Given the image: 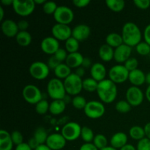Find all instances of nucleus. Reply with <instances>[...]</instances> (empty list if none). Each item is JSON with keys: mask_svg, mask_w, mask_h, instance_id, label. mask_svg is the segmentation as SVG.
I'll list each match as a JSON object with an SVG mask.
<instances>
[{"mask_svg": "<svg viewBox=\"0 0 150 150\" xmlns=\"http://www.w3.org/2000/svg\"><path fill=\"white\" fill-rule=\"evenodd\" d=\"M54 71L56 78L59 79H65L71 74V68L67 65L65 63L60 64Z\"/></svg>", "mask_w": 150, "mask_h": 150, "instance_id": "cd10ccee", "label": "nucleus"}, {"mask_svg": "<svg viewBox=\"0 0 150 150\" xmlns=\"http://www.w3.org/2000/svg\"><path fill=\"white\" fill-rule=\"evenodd\" d=\"M79 150H99L93 143H85L81 146Z\"/></svg>", "mask_w": 150, "mask_h": 150, "instance_id": "8fccbe9b", "label": "nucleus"}, {"mask_svg": "<svg viewBox=\"0 0 150 150\" xmlns=\"http://www.w3.org/2000/svg\"><path fill=\"white\" fill-rule=\"evenodd\" d=\"M97 93L101 101L105 103H111L116 100L117 97V86L115 83L108 79H105L99 82Z\"/></svg>", "mask_w": 150, "mask_h": 150, "instance_id": "f257e3e1", "label": "nucleus"}, {"mask_svg": "<svg viewBox=\"0 0 150 150\" xmlns=\"http://www.w3.org/2000/svg\"><path fill=\"white\" fill-rule=\"evenodd\" d=\"M75 73H76L78 76H79V77L82 79V77L85 75V68H83V67L81 66V67L76 68V72H75Z\"/></svg>", "mask_w": 150, "mask_h": 150, "instance_id": "5fc2aeb1", "label": "nucleus"}, {"mask_svg": "<svg viewBox=\"0 0 150 150\" xmlns=\"http://www.w3.org/2000/svg\"><path fill=\"white\" fill-rule=\"evenodd\" d=\"M129 135L132 139L137 141L142 140L146 136L144 128L138 125L133 126L132 127H130V130H129Z\"/></svg>", "mask_w": 150, "mask_h": 150, "instance_id": "c756f323", "label": "nucleus"}, {"mask_svg": "<svg viewBox=\"0 0 150 150\" xmlns=\"http://www.w3.org/2000/svg\"><path fill=\"white\" fill-rule=\"evenodd\" d=\"M79 49V41L71 37L65 41V50L69 54L78 52Z\"/></svg>", "mask_w": 150, "mask_h": 150, "instance_id": "72a5a7b5", "label": "nucleus"}, {"mask_svg": "<svg viewBox=\"0 0 150 150\" xmlns=\"http://www.w3.org/2000/svg\"><path fill=\"white\" fill-rule=\"evenodd\" d=\"M81 125L75 122H70L63 126L62 128L61 134L63 137L69 142H73L76 140L81 136Z\"/></svg>", "mask_w": 150, "mask_h": 150, "instance_id": "1a4fd4ad", "label": "nucleus"}, {"mask_svg": "<svg viewBox=\"0 0 150 150\" xmlns=\"http://www.w3.org/2000/svg\"><path fill=\"white\" fill-rule=\"evenodd\" d=\"M127 136L122 132H118L112 136L110 140L111 146L116 149H120L127 144Z\"/></svg>", "mask_w": 150, "mask_h": 150, "instance_id": "412c9836", "label": "nucleus"}, {"mask_svg": "<svg viewBox=\"0 0 150 150\" xmlns=\"http://www.w3.org/2000/svg\"><path fill=\"white\" fill-rule=\"evenodd\" d=\"M54 18L57 23L68 25L74 19V13L73 10L67 6H59L54 14Z\"/></svg>", "mask_w": 150, "mask_h": 150, "instance_id": "9b49d317", "label": "nucleus"}, {"mask_svg": "<svg viewBox=\"0 0 150 150\" xmlns=\"http://www.w3.org/2000/svg\"><path fill=\"white\" fill-rule=\"evenodd\" d=\"M136 50L139 54L142 56H146L150 53V45L147 42H141L136 46Z\"/></svg>", "mask_w": 150, "mask_h": 150, "instance_id": "ea45409f", "label": "nucleus"}, {"mask_svg": "<svg viewBox=\"0 0 150 150\" xmlns=\"http://www.w3.org/2000/svg\"><path fill=\"white\" fill-rule=\"evenodd\" d=\"M144 95L142 89L138 86H130L126 92V100L131 106H139L143 103Z\"/></svg>", "mask_w": 150, "mask_h": 150, "instance_id": "f8f14e48", "label": "nucleus"}, {"mask_svg": "<svg viewBox=\"0 0 150 150\" xmlns=\"http://www.w3.org/2000/svg\"><path fill=\"white\" fill-rule=\"evenodd\" d=\"M12 6L16 14L23 17L32 14L35 9V3L34 0H27V1L14 0Z\"/></svg>", "mask_w": 150, "mask_h": 150, "instance_id": "9d476101", "label": "nucleus"}, {"mask_svg": "<svg viewBox=\"0 0 150 150\" xmlns=\"http://www.w3.org/2000/svg\"><path fill=\"white\" fill-rule=\"evenodd\" d=\"M123 42L130 47L136 46L142 42V34L139 26L133 22H127L122 31Z\"/></svg>", "mask_w": 150, "mask_h": 150, "instance_id": "f03ea898", "label": "nucleus"}, {"mask_svg": "<svg viewBox=\"0 0 150 150\" xmlns=\"http://www.w3.org/2000/svg\"><path fill=\"white\" fill-rule=\"evenodd\" d=\"M92 66V61L88 57H84L83 60V63H82L81 67H83V68H88V67H90Z\"/></svg>", "mask_w": 150, "mask_h": 150, "instance_id": "864d4df0", "label": "nucleus"}, {"mask_svg": "<svg viewBox=\"0 0 150 150\" xmlns=\"http://www.w3.org/2000/svg\"><path fill=\"white\" fill-rule=\"evenodd\" d=\"M131 105L127 100H120L116 103L115 109L121 114H126L131 110Z\"/></svg>", "mask_w": 150, "mask_h": 150, "instance_id": "4c0bfd02", "label": "nucleus"}, {"mask_svg": "<svg viewBox=\"0 0 150 150\" xmlns=\"http://www.w3.org/2000/svg\"><path fill=\"white\" fill-rule=\"evenodd\" d=\"M60 64H62V63L60 62L54 55H52L50 57L49 59H48V64H48V67H49L50 69H53V70H54Z\"/></svg>", "mask_w": 150, "mask_h": 150, "instance_id": "49530a36", "label": "nucleus"}, {"mask_svg": "<svg viewBox=\"0 0 150 150\" xmlns=\"http://www.w3.org/2000/svg\"><path fill=\"white\" fill-rule=\"evenodd\" d=\"M67 53L66 50H64V48H60L55 54H54V57L59 60L61 63H63V62H65L66 59H67Z\"/></svg>", "mask_w": 150, "mask_h": 150, "instance_id": "c03bdc74", "label": "nucleus"}, {"mask_svg": "<svg viewBox=\"0 0 150 150\" xmlns=\"http://www.w3.org/2000/svg\"><path fill=\"white\" fill-rule=\"evenodd\" d=\"M67 140L61 133H52L48 135L46 145L51 150H61L65 146Z\"/></svg>", "mask_w": 150, "mask_h": 150, "instance_id": "4468645a", "label": "nucleus"}, {"mask_svg": "<svg viewBox=\"0 0 150 150\" xmlns=\"http://www.w3.org/2000/svg\"><path fill=\"white\" fill-rule=\"evenodd\" d=\"M29 74L37 80H44L48 76L50 68L48 64L42 62H35L32 63L29 68Z\"/></svg>", "mask_w": 150, "mask_h": 150, "instance_id": "6e6552de", "label": "nucleus"}, {"mask_svg": "<svg viewBox=\"0 0 150 150\" xmlns=\"http://www.w3.org/2000/svg\"><path fill=\"white\" fill-rule=\"evenodd\" d=\"M34 1H35V4H42V5L46 2L45 0H34Z\"/></svg>", "mask_w": 150, "mask_h": 150, "instance_id": "e2e57ef3", "label": "nucleus"}, {"mask_svg": "<svg viewBox=\"0 0 150 150\" xmlns=\"http://www.w3.org/2000/svg\"><path fill=\"white\" fill-rule=\"evenodd\" d=\"M1 29L2 33L7 38H16L19 32L18 23L11 19H6L3 21L1 25Z\"/></svg>", "mask_w": 150, "mask_h": 150, "instance_id": "f3484780", "label": "nucleus"}, {"mask_svg": "<svg viewBox=\"0 0 150 150\" xmlns=\"http://www.w3.org/2000/svg\"><path fill=\"white\" fill-rule=\"evenodd\" d=\"M35 150H51V149H50L49 147H48L45 144H42V145H40V146Z\"/></svg>", "mask_w": 150, "mask_h": 150, "instance_id": "052dcab7", "label": "nucleus"}, {"mask_svg": "<svg viewBox=\"0 0 150 150\" xmlns=\"http://www.w3.org/2000/svg\"><path fill=\"white\" fill-rule=\"evenodd\" d=\"M106 67L102 63L96 62L92 64L90 69L91 76L93 79L98 82H100L105 80L106 76Z\"/></svg>", "mask_w": 150, "mask_h": 150, "instance_id": "6ab92c4d", "label": "nucleus"}, {"mask_svg": "<svg viewBox=\"0 0 150 150\" xmlns=\"http://www.w3.org/2000/svg\"><path fill=\"white\" fill-rule=\"evenodd\" d=\"M66 108V103L63 100H55L50 103L49 111L53 115L62 114Z\"/></svg>", "mask_w": 150, "mask_h": 150, "instance_id": "393cba45", "label": "nucleus"}, {"mask_svg": "<svg viewBox=\"0 0 150 150\" xmlns=\"http://www.w3.org/2000/svg\"><path fill=\"white\" fill-rule=\"evenodd\" d=\"M138 65H139V61L137 60V59L134 58V57H130L129 59H127L125 62L124 64L125 67L129 72H131L138 69Z\"/></svg>", "mask_w": 150, "mask_h": 150, "instance_id": "a19ab883", "label": "nucleus"}, {"mask_svg": "<svg viewBox=\"0 0 150 150\" xmlns=\"http://www.w3.org/2000/svg\"><path fill=\"white\" fill-rule=\"evenodd\" d=\"M91 34V29L88 25L81 24L76 25L72 29V37L78 41H83L87 39Z\"/></svg>", "mask_w": 150, "mask_h": 150, "instance_id": "a211bd4d", "label": "nucleus"}, {"mask_svg": "<svg viewBox=\"0 0 150 150\" xmlns=\"http://www.w3.org/2000/svg\"><path fill=\"white\" fill-rule=\"evenodd\" d=\"M98 83L97 81L93 79L92 78H87L83 80V89L86 90V92H93L98 89Z\"/></svg>", "mask_w": 150, "mask_h": 150, "instance_id": "2f4dec72", "label": "nucleus"}, {"mask_svg": "<svg viewBox=\"0 0 150 150\" xmlns=\"http://www.w3.org/2000/svg\"><path fill=\"white\" fill-rule=\"evenodd\" d=\"M128 80L133 86L139 87L146 83V74L140 69H136L130 72Z\"/></svg>", "mask_w": 150, "mask_h": 150, "instance_id": "aec40b11", "label": "nucleus"}, {"mask_svg": "<svg viewBox=\"0 0 150 150\" xmlns=\"http://www.w3.org/2000/svg\"><path fill=\"white\" fill-rule=\"evenodd\" d=\"M66 93L69 95H79L83 89V80L76 73H71L64 81Z\"/></svg>", "mask_w": 150, "mask_h": 150, "instance_id": "20e7f679", "label": "nucleus"}, {"mask_svg": "<svg viewBox=\"0 0 150 150\" xmlns=\"http://www.w3.org/2000/svg\"><path fill=\"white\" fill-rule=\"evenodd\" d=\"M49 107L50 104L48 103V101L46 100L42 99L35 105V111L38 114L42 115V114H46L47 111H49Z\"/></svg>", "mask_w": 150, "mask_h": 150, "instance_id": "e433bc0d", "label": "nucleus"}, {"mask_svg": "<svg viewBox=\"0 0 150 150\" xmlns=\"http://www.w3.org/2000/svg\"><path fill=\"white\" fill-rule=\"evenodd\" d=\"M87 104L85 98L81 95H76L72 99V105L76 109H84Z\"/></svg>", "mask_w": 150, "mask_h": 150, "instance_id": "c9c22d12", "label": "nucleus"}, {"mask_svg": "<svg viewBox=\"0 0 150 150\" xmlns=\"http://www.w3.org/2000/svg\"><path fill=\"white\" fill-rule=\"evenodd\" d=\"M15 150H33L32 148L29 146V145L28 144V143H24L23 142L21 144L18 145V146H16Z\"/></svg>", "mask_w": 150, "mask_h": 150, "instance_id": "603ef678", "label": "nucleus"}, {"mask_svg": "<svg viewBox=\"0 0 150 150\" xmlns=\"http://www.w3.org/2000/svg\"><path fill=\"white\" fill-rule=\"evenodd\" d=\"M90 3L89 0H73V4L79 8H83L88 6Z\"/></svg>", "mask_w": 150, "mask_h": 150, "instance_id": "de8ad7c7", "label": "nucleus"}, {"mask_svg": "<svg viewBox=\"0 0 150 150\" xmlns=\"http://www.w3.org/2000/svg\"><path fill=\"white\" fill-rule=\"evenodd\" d=\"M144 130H145V134H146V137L150 140V122L146 123V125L144 126Z\"/></svg>", "mask_w": 150, "mask_h": 150, "instance_id": "6e6d98bb", "label": "nucleus"}, {"mask_svg": "<svg viewBox=\"0 0 150 150\" xmlns=\"http://www.w3.org/2000/svg\"><path fill=\"white\" fill-rule=\"evenodd\" d=\"M144 41L147 42L150 45V23L146 26L144 31Z\"/></svg>", "mask_w": 150, "mask_h": 150, "instance_id": "3c124183", "label": "nucleus"}, {"mask_svg": "<svg viewBox=\"0 0 150 150\" xmlns=\"http://www.w3.org/2000/svg\"><path fill=\"white\" fill-rule=\"evenodd\" d=\"M137 150H150V140L145 137L142 140L139 141L136 146Z\"/></svg>", "mask_w": 150, "mask_h": 150, "instance_id": "37998d69", "label": "nucleus"}, {"mask_svg": "<svg viewBox=\"0 0 150 150\" xmlns=\"http://www.w3.org/2000/svg\"><path fill=\"white\" fill-rule=\"evenodd\" d=\"M13 1H14V0H1V3L4 6H10L13 5Z\"/></svg>", "mask_w": 150, "mask_h": 150, "instance_id": "13d9d810", "label": "nucleus"}, {"mask_svg": "<svg viewBox=\"0 0 150 150\" xmlns=\"http://www.w3.org/2000/svg\"><path fill=\"white\" fill-rule=\"evenodd\" d=\"M105 42H106L107 45L109 46L112 47V48H117L122 44H123V39L122 35H120L118 33H115V32H112L107 35L106 38H105Z\"/></svg>", "mask_w": 150, "mask_h": 150, "instance_id": "a878e982", "label": "nucleus"}, {"mask_svg": "<svg viewBox=\"0 0 150 150\" xmlns=\"http://www.w3.org/2000/svg\"><path fill=\"white\" fill-rule=\"evenodd\" d=\"M47 92L50 98L55 100H63L66 96L64 82L57 78L51 79L47 84Z\"/></svg>", "mask_w": 150, "mask_h": 150, "instance_id": "7ed1b4c3", "label": "nucleus"}, {"mask_svg": "<svg viewBox=\"0 0 150 150\" xmlns=\"http://www.w3.org/2000/svg\"><path fill=\"white\" fill-rule=\"evenodd\" d=\"M32 35L27 31H20L16 37V42L23 47L28 46L32 42Z\"/></svg>", "mask_w": 150, "mask_h": 150, "instance_id": "bb28decb", "label": "nucleus"}, {"mask_svg": "<svg viewBox=\"0 0 150 150\" xmlns=\"http://www.w3.org/2000/svg\"><path fill=\"white\" fill-rule=\"evenodd\" d=\"M48 137V135L46 130H45L44 127H40L36 129V130H35V133H34V136L32 138L35 139V142H36L38 144L42 145L45 144Z\"/></svg>", "mask_w": 150, "mask_h": 150, "instance_id": "c85d7f7f", "label": "nucleus"}, {"mask_svg": "<svg viewBox=\"0 0 150 150\" xmlns=\"http://www.w3.org/2000/svg\"><path fill=\"white\" fill-rule=\"evenodd\" d=\"M51 33L58 40L66 41L72 37V29L68 25L57 23L53 26Z\"/></svg>", "mask_w": 150, "mask_h": 150, "instance_id": "ddd939ff", "label": "nucleus"}, {"mask_svg": "<svg viewBox=\"0 0 150 150\" xmlns=\"http://www.w3.org/2000/svg\"><path fill=\"white\" fill-rule=\"evenodd\" d=\"M17 23L18 26L19 32H20V31H26L29 26V22L26 20H21Z\"/></svg>", "mask_w": 150, "mask_h": 150, "instance_id": "09e8293b", "label": "nucleus"}, {"mask_svg": "<svg viewBox=\"0 0 150 150\" xmlns=\"http://www.w3.org/2000/svg\"><path fill=\"white\" fill-rule=\"evenodd\" d=\"M4 10L3 9V7L1 6H0V21H2L3 18H4Z\"/></svg>", "mask_w": 150, "mask_h": 150, "instance_id": "680f3d73", "label": "nucleus"}, {"mask_svg": "<svg viewBox=\"0 0 150 150\" xmlns=\"http://www.w3.org/2000/svg\"><path fill=\"white\" fill-rule=\"evenodd\" d=\"M146 83L150 85V72L146 75Z\"/></svg>", "mask_w": 150, "mask_h": 150, "instance_id": "0e129e2a", "label": "nucleus"}, {"mask_svg": "<svg viewBox=\"0 0 150 150\" xmlns=\"http://www.w3.org/2000/svg\"><path fill=\"white\" fill-rule=\"evenodd\" d=\"M40 47L42 51L48 55H54L59 49V42L54 37H47L41 41Z\"/></svg>", "mask_w": 150, "mask_h": 150, "instance_id": "2eb2a0df", "label": "nucleus"}, {"mask_svg": "<svg viewBox=\"0 0 150 150\" xmlns=\"http://www.w3.org/2000/svg\"><path fill=\"white\" fill-rule=\"evenodd\" d=\"M99 57L103 61L110 62L114 59V50L112 47L109 46L106 43L101 45L98 51Z\"/></svg>", "mask_w": 150, "mask_h": 150, "instance_id": "b1692460", "label": "nucleus"}, {"mask_svg": "<svg viewBox=\"0 0 150 150\" xmlns=\"http://www.w3.org/2000/svg\"><path fill=\"white\" fill-rule=\"evenodd\" d=\"M120 150H137L136 148L133 146V144H127L125 146H123L122 148H121Z\"/></svg>", "mask_w": 150, "mask_h": 150, "instance_id": "4d7b16f0", "label": "nucleus"}, {"mask_svg": "<svg viewBox=\"0 0 150 150\" xmlns=\"http://www.w3.org/2000/svg\"><path fill=\"white\" fill-rule=\"evenodd\" d=\"M59 6L56 4V2L52 1H46L45 4L42 5V10L44 13L47 15H54L55 13L56 10H57Z\"/></svg>", "mask_w": 150, "mask_h": 150, "instance_id": "58836bf2", "label": "nucleus"}, {"mask_svg": "<svg viewBox=\"0 0 150 150\" xmlns=\"http://www.w3.org/2000/svg\"><path fill=\"white\" fill-rule=\"evenodd\" d=\"M93 144L98 149L100 150L108 146V140L104 135L97 134L94 138Z\"/></svg>", "mask_w": 150, "mask_h": 150, "instance_id": "f704fd0d", "label": "nucleus"}, {"mask_svg": "<svg viewBox=\"0 0 150 150\" xmlns=\"http://www.w3.org/2000/svg\"><path fill=\"white\" fill-rule=\"evenodd\" d=\"M107 7L114 12H121L125 6V2L122 0H107L105 1Z\"/></svg>", "mask_w": 150, "mask_h": 150, "instance_id": "7c9ffc66", "label": "nucleus"}, {"mask_svg": "<svg viewBox=\"0 0 150 150\" xmlns=\"http://www.w3.org/2000/svg\"><path fill=\"white\" fill-rule=\"evenodd\" d=\"M83 111L85 115L89 119L96 120L100 118L105 114V108L103 103L97 100H92L87 102Z\"/></svg>", "mask_w": 150, "mask_h": 150, "instance_id": "39448f33", "label": "nucleus"}, {"mask_svg": "<svg viewBox=\"0 0 150 150\" xmlns=\"http://www.w3.org/2000/svg\"><path fill=\"white\" fill-rule=\"evenodd\" d=\"M100 150H118V149H116L115 148L112 147V146H106L105 148H104V149H102Z\"/></svg>", "mask_w": 150, "mask_h": 150, "instance_id": "69168bd1", "label": "nucleus"}, {"mask_svg": "<svg viewBox=\"0 0 150 150\" xmlns=\"http://www.w3.org/2000/svg\"><path fill=\"white\" fill-rule=\"evenodd\" d=\"M23 98L28 103L36 105L38 102L42 100L41 91L37 86L33 84H28L23 87L22 91Z\"/></svg>", "mask_w": 150, "mask_h": 150, "instance_id": "423d86ee", "label": "nucleus"}, {"mask_svg": "<svg viewBox=\"0 0 150 150\" xmlns=\"http://www.w3.org/2000/svg\"><path fill=\"white\" fill-rule=\"evenodd\" d=\"M13 145L11 134L5 130H0V150H12Z\"/></svg>", "mask_w": 150, "mask_h": 150, "instance_id": "5701e85b", "label": "nucleus"}, {"mask_svg": "<svg viewBox=\"0 0 150 150\" xmlns=\"http://www.w3.org/2000/svg\"><path fill=\"white\" fill-rule=\"evenodd\" d=\"M130 72L126 69L124 65L117 64L111 67L108 72V77L116 84L122 83L125 82L129 78Z\"/></svg>", "mask_w": 150, "mask_h": 150, "instance_id": "0eeeda50", "label": "nucleus"}, {"mask_svg": "<svg viewBox=\"0 0 150 150\" xmlns=\"http://www.w3.org/2000/svg\"><path fill=\"white\" fill-rule=\"evenodd\" d=\"M83 59L84 57L81 53H72V54H69L67 55L65 64L70 68H78L82 65Z\"/></svg>", "mask_w": 150, "mask_h": 150, "instance_id": "4be33fe9", "label": "nucleus"}, {"mask_svg": "<svg viewBox=\"0 0 150 150\" xmlns=\"http://www.w3.org/2000/svg\"><path fill=\"white\" fill-rule=\"evenodd\" d=\"M132 47L123 43L114 50V59L117 63H125L130 58Z\"/></svg>", "mask_w": 150, "mask_h": 150, "instance_id": "dca6fc26", "label": "nucleus"}, {"mask_svg": "<svg viewBox=\"0 0 150 150\" xmlns=\"http://www.w3.org/2000/svg\"><path fill=\"white\" fill-rule=\"evenodd\" d=\"M133 4L138 8L142 10H146L150 7V0H135Z\"/></svg>", "mask_w": 150, "mask_h": 150, "instance_id": "a18cd8bd", "label": "nucleus"}, {"mask_svg": "<svg viewBox=\"0 0 150 150\" xmlns=\"http://www.w3.org/2000/svg\"><path fill=\"white\" fill-rule=\"evenodd\" d=\"M11 138L13 140V144L16 146H18V145L21 144L23 143V136L21 132L18 131V130H14L13 133H11Z\"/></svg>", "mask_w": 150, "mask_h": 150, "instance_id": "79ce46f5", "label": "nucleus"}, {"mask_svg": "<svg viewBox=\"0 0 150 150\" xmlns=\"http://www.w3.org/2000/svg\"><path fill=\"white\" fill-rule=\"evenodd\" d=\"M145 95H146V100H147L149 102H150V85H149V86H147V88H146Z\"/></svg>", "mask_w": 150, "mask_h": 150, "instance_id": "bf43d9fd", "label": "nucleus"}, {"mask_svg": "<svg viewBox=\"0 0 150 150\" xmlns=\"http://www.w3.org/2000/svg\"><path fill=\"white\" fill-rule=\"evenodd\" d=\"M94 132L90 127L87 126H83L81 128V137L83 139L85 143H92L93 142L94 138H95Z\"/></svg>", "mask_w": 150, "mask_h": 150, "instance_id": "473e14b6", "label": "nucleus"}]
</instances>
